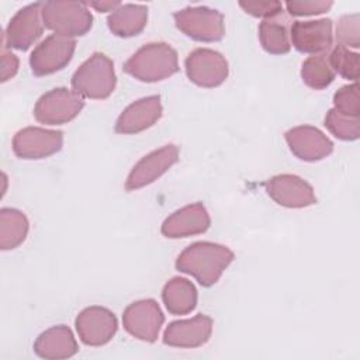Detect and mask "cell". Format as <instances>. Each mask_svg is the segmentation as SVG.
Instances as JSON below:
<instances>
[{
  "label": "cell",
  "mask_w": 360,
  "mask_h": 360,
  "mask_svg": "<svg viewBox=\"0 0 360 360\" xmlns=\"http://www.w3.org/2000/svg\"><path fill=\"white\" fill-rule=\"evenodd\" d=\"M235 259L233 252L214 242H194L176 259V269L193 276L202 287L214 285Z\"/></svg>",
  "instance_id": "6da1fadb"
},
{
  "label": "cell",
  "mask_w": 360,
  "mask_h": 360,
  "mask_svg": "<svg viewBox=\"0 0 360 360\" xmlns=\"http://www.w3.org/2000/svg\"><path fill=\"white\" fill-rule=\"evenodd\" d=\"M124 70L145 83L165 80L179 72L177 52L166 42H149L124 63Z\"/></svg>",
  "instance_id": "7a4b0ae2"
},
{
  "label": "cell",
  "mask_w": 360,
  "mask_h": 360,
  "mask_svg": "<svg viewBox=\"0 0 360 360\" xmlns=\"http://www.w3.org/2000/svg\"><path fill=\"white\" fill-rule=\"evenodd\" d=\"M117 84L112 60L101 53L94 52L84 60L72 76V89L80 97L103 100L111 96Z\"/></svg>",
  "instance_id": "3957f363"
},
{
  "label": "cell",
  "mask_w": 360,
  "mask_h": 360,
  "mask_svg": "<svg viewBox=\"0 0 360 360\" xmlns=\"http://www.w3.org/2000/svg\"><path fill=\"white\" fill-rule=\"evenodd\" d=\"M44 27L63 37H80L90 31L93 15L86 3L52 0L42 3Z\"/></svg>",
  "instance_id": "277c9868"
},
{
  "label": "cell",
  "mask_w": 360,
  "mask_h": 360,
  "mask_svg": "<svg viewBox=\"0 0 360 360\" xmlns=\"http://www.w3.org/2000/svg\"><path fill=\"white\" fill-rule=\"evenodd\" d=\"M176 27L188 38L200 42H217L225 35L224 15L214 8L186 7L173 14Z\"/></svg>",
  "instance_id": "5b68a950"
},
{
  "label": "cell",
  "mask_w": 360,
  "mask_h": 360,
  "mask_svg": "<svg viewBox=\"0 0 360 360\" xmlns=\"http://www.w3.org/2000/svg\"><path fill=\"white\" fill-rule=\"evenodd\" d=\"M83 107V97L77 93L66 87H56L38 98L34 107V117L45 125H62L75 120Z\"/></svg>",
  "instance_id": "8992f818"
},
{
  "label": "cell",
  "mask_w": 360,
  "mask_h": 360,
  "mask_svg": "<svg viewBox=\"0 0 360 360\" xmlns=\"http://www.w3.org/2000/svg\"><path fill=\"white\" fill-rule=\"evenodd\" d=\"M186 75L194 84L212 89L225 82L229 73L225 56L210 48H197L184 60Z\"/></svg>",
  "instance_id": "52a82bcc"
},
{
  "label": "cell",
  "mask_w": 360,
  "mask_h": 360,
  "mask_svg": "<svg viewBox=\"0 0 360 360\" xmlns=\"http://www.w3.org/2000/svg\"><path fill=\"white\" fill-rule=\"evenodd\" d=\"M76 41L69 37L52 34L41 41L30 56V66L35 76L52 75L63 69L73 58Z\"/></svg>",
  "instance_id": "ba28073f"
},
{
  "label": "cell",
  "mask_w": 360,
  "mask_h": 360,
  "mask_svg": "<svg viewBox=\"0 0 360 360\" xmlns=\"http://www.w3.org/2000/svg\"><path fill=\"white\" fill-rule=\"evenodd\" d=\"M165 322L159 304L152 300H139L129 304L122 314L124 329L134 338L143 342H155Z\"/></svg>",
  "instance_id": "9c48e42d"
},
{
  "label": "cell",
  "mask_w": 360,
  "mask_h": 360,
  "mask_svg": "<svg viewBox=\"0 0 360 360\" xmlns=\"http://www.w3.org/2000/svg\"><path fill=\"white\" fill-rule=\"evenodd\" d=\"M63 146V132L39 127L20 129L13 138V150L20 159H45Z\"/></svg>",
  "instance_id": "30bf717a"
},
{
  "label": "cell",
  "mask_w": 360,
  "mask_h": 360,
  "mask_svg": "<svg viewBox=\"0 0 360 360\" xmlns=\"http://www.w3.org/2000/svg\"><path fill=\"white\" fill-rule=\"evenodd\" d=\"M41 8L42 3H31L20 8L11 17L4 31L3 45L18 51H27L44 31Z\"/></svg>",
  "instance_id": "8fae6325"
},
{
  "label": "cell",
  "mask_w": 360,
  "mask_h": 360,
  "mask_svg": "<svg viewBox=\"0 0 360 360\" xmlns=\"http://www.w3.org/2000/svg\"><path fill=\"white\" fill-rule=\"evenodd\" d=\"M75 326L80 340L84 345L103 346L114 338L118 322L114 312L104 307L93 305L79 312Z\"/></svg>",
  "instance_id": "7c38bea8"
},
{
  "label": "cell",
  "mask_w": 360,
  "mask_h": 360,
  "mask_svg": "<svg viewBox=\"0 0 360 360\" xmlns=\"http://www.w3.org/2000/svg\"><path fill=\"white\" fill-rule=\"evenodd\" d=\"M177 160L179 148L173 143L165 145L145 155L138 163H135V166L129 172L125 181L127 191H134L153 183L162 174H165Z\"/></svg>",
  "instance_id": "4fadbf2b"
},
{
  "label": "cell",
  "mask_w": 360,
  "mask_h": 360,
  "mask_svg": "<svg viewBox=\"0 0 360 360\" xmlns=\"http://www.w3.org/2000/svg\"><path fill=\"white\" fill-rule=\"evenodd\" d=\"M264 188L270 198L281 207L305 208L316 202L312 186L295 174L273 176L264 183Z\"/></svg>",
  "instance_id": "5bb4252c"
},
{
  "label": "cell",
  "mask_w": 360,
  "mask_h": 360,
  "mask_svg": "<svg viewBox=\"0 0 360 360\" xmlns=\"http://www.w3.org/2000/svg\"><path fill=\"white\" fill-rule=\"evenodd\" d=\"M284 138L292 155L304 162H318L333 152L332 141L311 125L294 127L284 134Z\"/></svg>",
  "instance_id": "9a60e30c"
},
{
  "label": "cell",
  "mask_w": 360,
  "mask_h": 360,
  "mask_svg": "<svg viewBox=\"0 0 360 360\" xmlns=\"http://www.w3.org/2000/svg\"><path fill=\"white\" fill-rule=\"evenodd\" d=\"M290 38L292 46L302 53L319 55L330 49L333 42L332 20H309L294 21L290 28Z\"/></svg>",
  "instance_id": "2e32d148"
},
{
  "label": "cell",
  "mask_w": 360,
  "mask_h": 360,
  "mask_svg": "<svg viewBox=\"0 0 360 360\" xmlns=\"http://www.w3.org/2000/svg\"><path fill=\"white\" fill-rule=\"evenodd\" d=\"M212 332V319L198 314L190 319L170 322L163 332V343L172 347L193 349L205 345Z\"/></svg>",
  "instance_id": "e0dca14e"
},
{
  "label": "cell",
  "mask_w": 360,
  "mask_h": 360,
  "mask_svg": "<svg viewBox=\"0 0 360 360\" xmlns=\"http://www.w3.org/2000/svg\"><path fill=\"white\" fill-rule=\"evenodd\" d=\"M211 225L207 208L201 202L188 204L170 214L162 224L160 232L170 239L204 233Z\"/></svg>",
  "instance_id": "ac0fdd59"
},
{
  "label": "cell",
  "mask_w": 360,
  "mask_h": 360,
  "mask_svg": "<svg viewBox=\"0 0 360 360\" xmlns=\"http://www.w3.org/2000/svg\"><path fill=\"white\" fill-rule=\"evenodd\" d=\"M159 96H148L129 104L115 121V132L129 135L142 132L155 125L162 117Z\"/></svg>",
  "instance_id": "d6986e66"
},
{
  "label": "cell",
  "mask_w": 360,
  "mask_h": 360,
  "mask_svg": "<svg viewBox=\"0 0 360 360\" xmlns=\"http://www.w3.org/2000/svg\"><path fill=\"white\" fill-rule=\"evenodd\" d=\"M79 350L77 342L66 325H56L42 332L34 342V352L46 360H60L75 356Z\"/></svg>",
  "instance_id": "ffe728a7"
},
{
  "label": "cell",
  "mask_w": 360,
  "mask_h": 360,
  "mask_svg": "<svg viewBox=\"0 0 360 360\" xmlns=\"http://www.w3.org/2000/svg\"><path fill=\"white\" fill-rule=\"evenodd\" d=\"M148 22V7L143 4H121L107 18L110 31L121 38L141 34Z\"/></svg>",
  "instance_id": "44dd1931"
},
{
  "label": "cell",
  "mask_w": 360,
  "mask_h": 360,
  "mask_svg": "<svg viewBox=\"0 0 360 360\" xmlns=\"http://www.w3.org/2000/svg\"><path fill=\"white\" fill-rule=\"evenodd\" d=\"M162 300L170 314L186 315L197 305V290L187 278L173 277L165 284Z\"/></svg>",
  "instance_id": "7402d4cb"
},
{
  "label": "cell",
  "mask_w": 360,
  "mask_h": 360,
  "mask_svg": "<svg viewBox=\"0 0 360 360\" xmlns=\"http://www.w3.org/2000/svg\"><path fill=\"white\" fill-rule=\"evenodd\" d=\"M30 222L17 208L0 210V248L10 250L18 248L27 238Z\"/></svg>",
  "instance_id": "603a6c76"
},
{
  "label": "cell",
  "mask_w": 360,
  "mask_h": 360,
  "mask_svg": "<svg viewBox=\"0 0 360 360\" xmlns=\"http://www.w3.org/2000/svg\"><path fill=\"white\" fill-rule=\"evenodd\" d=\"M278 17V15H277ZM277 17L263 20L259 25V41L263 49L271 55H284L291 49L287 25Z\"/></svg>",
  "instance_id": "cb8c5ba5"
},
{
  "label": "cell",
  "mask_w": 360,
  "mask_h": 360,
  "mask_svg": "<svg viewBox=\"0 0 360 360\" xmlns=\"http://www.w3.org/2000/svg\"><path fill=\"white\" fill-rule=\"evenodd\" d=\"M301 79L314 90L328 87L335 79V72L329 62V53L325 52L307 58L301 66Z\"/></svg>",
  "instance_id": "d4e9b609"
},
{
  "label": "cell",
  "mask_w": 360,
  "mask_h": 360,
  "mask_svg": "<svg viewBox=\"0 0 360 360\" xmlns=\"http://www.w3.org/2000/svg\"><path fill=\"white\" fill-rule=\"evenodd\" d=\"M325 127L332 135L340 141H356L360 136L359 117H349L340 114L335 108L329 110L325 117Z\"/></svg>",
  "instance_id": "484cf974"
},
{
  "label": "cell",
  "mask_w": 360,
  "mask_h": 360,
  "mask_svg": "<svg viewBox=\"0 0 360 360\" xmlns=\"http://www.w3.org/2000/svg\"><path fill=\"white\" fill-rule=\"evenodd\" d=\"M329 62L335 73H339L345 79L357 82L360 72V58L357 52H353L346 46L336 45L329 53Z\"/></svg>",
  "instance_id": "4316f807"
},
{
  "label": "cell",
  "mask_w": 360,
  "mask_h": 360,
  "mask_svg": "<svg viewBox=\"0 0 360 360\" xmlns=\"http://www.w3.org/2000/svg\"><path fill=\"white\" fill-rule=\"evenodd\" d=\"M335 110L340 114L349 117L360 115V101H359V84L354 82L353 84H346L340 87L333 96Z\"/></svg>",
  "instance_id": "83f0119b"
},
{
  "label": "cell",
  "mask_w": 360,
  "mask_h": 360,
  "mask_svg": "<svg viewBox=\"0 0 360 360\" xmlns=\"http://www.w3.org/2000/svg\"><path fill=\"white\" fill-rule=\"evenodd\" d=\"M336 41L342 46H360V27H359V14H346L342 15L336 27Z\"/></svg>",
  "instance_id": "f1b7e54d"
},
{
  "label": "cell",
  "mask_w": 360,
  "mask_h": 360,
  "mask_svg": "<svg viewBox=\"0 0 360 360\" xmlns=\"http://www.w3.org/2000/svg\"><path fill=\"white\" fill-rule=\"evenodd\" d=\"M333 6L332 1L323 0H292L285 3V8L291 15H315L326 13Z\"/></svg>",
  "instance_id": "f546056e"
},
{
  "label": "cell",
  "mask_w": 360,
  "mask_h": 360,
  "mask_svg": "<svg viewBox=\"0 0 360 360\" xmlns=\"http://www.w3.org/2000/svg\"><path fill=\"white\" fill-rule=\"evenodd\" d=\"M239 7L253 15L260 18H273L283 13V4L280 1H239Z\"/></svg>",
  "instance_id": "4dcf8cb0"
},
{
  "label": "cell",
  "mask_w": 360,
  "mask_h": 360,
  "mask_svg": "<svg viewBox=\"0 0 360 360\" xmlns=\"http://www.w3.org/2000/svg\"><path fill=\"white\" fill-rule=\"evenodd\" d=\"M18 70V58L3 49L1 52V82H7L11 79Z\"/></svg>",
  "instance_id": "1f68e13d"
},
{
  "label": "cell",
  "mask_w": 360,
  "mask_h": 360,
  "mask_svg": "<svg viewBox=\"0 0 360 360\" xmlns=\"http://www.w3.org/2000/svg\"><path fill=\"white\" fill-rule=\"evenodd\" d=\"M121 6L120 1H98V3H90V7L96 8L97 11H114L115 8H118Z\"/></svg>",
  "instance_id": "d6a6232c"
}]
</instances>
